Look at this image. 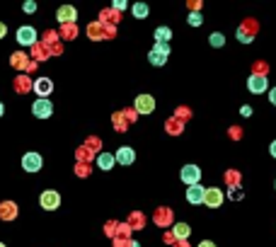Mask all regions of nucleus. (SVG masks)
<instances>
[{
  "mask_svg": "<svg viewBox=\"0 0 276 247\" xmlns=\"http://www.w3.org/2000/svg\"><path fill=\"white\" fill-rule=\"evenodd\" d=\"M170 220H172V211H170V209H160V211L155 213V223H158V225H167Z\"/></svg>",
  "mask_w": 276,
  "mask_h": 247,
  "instance_id": "obj_20",
  "label": "nucleus"
},
{
  "mask_svg": "<svg viewBox=\"0 0 276 247\" xmlns=\"http://www.w3.org/2000/svg\"><path fill=\"white\" fill-rule=\"evenodd\" d=\"M0 216L5 220H10V218H15V206L12 204H5L2 209H0Z\"/></svg>",
  "mask_w": 276,
  "mask_h": 247,
  "instance_id": "obj_24",
  "label": "nucleus"
},
{
  "mask_svg": "<svg viewBox=\"0 0 276 247\" xmlns=\"http://www.w3.org/2000/svg\"><path fill=\"white\" fill-rule=\"evenodd\" d=\"M0 247H5V245H2V243H0Z\"/></svg>",
  "mask_w": 276,
  "mask_h": 247,
  "instance_id": "obj_39",
  "label": "nucleus"
},
{
  "mask_svg": "<svg viewBox=\"0 0 276 247\" xmlns=\"http://www.w3.org/2000/svg\"><path fill=\"white\" fill-rule=\"evenodd\" d=\"M199 247H216V243H211V240H204V243H199Z\"/></svg>",
  "mask_w": 276,
  "mask_h": 247,
  "instance_id": "obj_34",
  "label": "nucleus"
},
{
  "mask_svg": "<svg viewBox=\"0 0 276 247\" xmlns=\"http://www.w3.org/2000/svg\"><path fill=\"white\" fill-rule=\"evenodd\" d=\"M204 196H206V189H204L201 184L187 187V201H189V204H204Z\"/></svg>",
  "mask_w": 276,
  "mask_h": 247,
  "instance_id": "obj_13",
  "label": "nucleus"
},
{
  "mask_svg": "<svg viewBox=\"0 0 276 247\" xmlns=\"http://www.w3.org/2000/svg\"><path fill=\"white\" fill-rule=\"evenodd\" d=\"M177 247H189V245H187V240H179V245Z\"/></svg>",
  "mask_w": 276,
  "mask_h": 247,
  "instance_id": "obj_37",
  "label": "nucleus"
},
{
  "mask_svg": "<svg viewBox=\"0 0 276 247\" xmlns=\"http://www.w3.org/2000/svg\"><path fill=\"white\" fill-rule=\"evenodd\" d=\"M34 10H36V2L34 0H27L25 2V12H34Z\"/></svg>",
  "mask_w": 276,
  "mask_h": 247,
  "instance_id": "obj_29",
  "label": "nucleus"
},
{
  "mask_svg": "<svg viewBox=\"0 0 276 247\" xmlns=\"http://www.w3.org/2000/svg\"><path fill=\"white\" fill-rule=\"evenodd\" d=\"M179 177H182V182L187 187H194V184L201 182V167L199 165H184L182 172H179Z\"/></svg>",
  "mask_w": 276,
  "mask_h": 247,
  "instance_id": "obj_2",
  "label": "nucleus"
},
{
  "mask_svg": "<svg viewBox=\"0 0 276 247\" xmlns=\"http://www.w3.org/2000/svg\"><path fill=\"white\" fill-rule=\"evenodd\" d=\"M208 41H211V46H216V49H218V46L225 44V36H223L221 32H213V34L208 36Z\"/></svg>",
  "mask_w": 276,
  "mask_h": 247,
  "instance_id": "obj_23",
  "label": "nucleus"
},
{
  "mask_svg": "<svg viewBox=\"0 0 276 247\" xmlns=\"http://www.w3.org/2000/svg\"><path fill=\"white\" fill-rule=\"evenodd\" d=\"M5 32H7V29H5V25H0V39L5 36Z\"/></svg>",
  "mask_w": 276,
  "mask_h": 247,
  "instance_id": "obj_36",
  "label": "nucleus"
},
{
  "mask_svg": "<svg viewBox=\"0 0 276 247\" xmlns=\"http://www.w3.org/2000/svg\"><path fill=\"white\" fill-rule=\"evenodd\" d=\"M22 167H25L27 172H39V170L44 167V158H41L39 153H25V158H22Z\"/></svg>",
  "mask_w": 276,
  "mask_h": 247,
  "instance_id": "obj_5",
  "label": "nucleus"
},
{
  "mask_svg": "<svg viewBox=\"0 0 276 247\" xmlns=\"http://www.w3.org/2000/svg\"><path fill=\"white\" fill-rule=\"evenodd\" d=\"M228 136L233 138V141H240V138H242V129H240V126H230V129H228Z\"/></svg>",
  "mask_w": 276,
  "mask_h": 247,
  "instance_id": "obj_26",
  "label": "nucleus"
},
{
  "mask_svg": "<svg viewBox=\"0 0 276 247\" xmlns=\"http://www.w3.org/2000/svg\"><path fill=\"white\" fill-rule=\"evenodd\" d=\"M267 73H269V63H267V61H254V63H252V75L267 78Z\"/></svg>",
  "mask_w": 276,
  "mask_h": 247,
  "instance_id": "obj_16",
  "label": "nucleus"
},
{
  "mask_svg": "<svg viewBox=\"0 0 276 247\" xmlns=\"http://www.w3.org/2000/svg\"><path fill=\"white\" fill-rule=\"evenodd\" d=\"M155 109V100L150 95H138L136 97V111L138 114H150Z\"/></svg>",
  "mask_w": 276,
  "mask_h": 247,
  "instance_id": "obj_11",
  "label": "nucleus"
},
{
  "mask_svg": "<svg viewBox=\"0 0 276 247\" xmlns=\"http://www.w3.org/2000/svg\"><path fill=\"white\" fill-rule=\"evenodd\" d=\"M240 111H242V116H249V114H252V107H249V105H245Z\"/></svg>",
  "mask_w": 276,
  "mask_h": 247,
  "instance_id": "obj_32",
  "label": "nucleus"
},
{
  "mask_svg": "<svg viewBox=\"0 0 276 247\" xmlns=\"http://www.w3.org/2000/svg\"><path fill=\"white\" fill-rule=\"evenodd\" d=\"M238 41H242V44H252L254 39H249V36H245V34H240V32H238Z\"/></svg>",
  "mask_w": 276,
  "mask_h": 247,
  "instance_id": "obj_30",
  "label": "nucleus"
},
{
  "mask_svg": "<svg viewBox=\"0 0 276 247\" xmlns=\"http://www.w3.org/2000/svg\"><path fill=\"white\" fill-rule=\"evenodd\" d=\"M274 187H276V182H274Z\"/></svg>",
  "mask_w": 276,
  "mask_h": 247,
  "instance_id": "obj_40",
  "label": "nucleus"
},
{
  "mask_svg": "<svg viewBox=\"0 0 276 247\" xmlns=\"http://www.w3.org/2000/svg\"><path fill=\"white\" fill-rule=\"evenodd\" d=\"M228 196H230L233 201H240V199L245 196V194H242V187H230V189H228Z\"/></svg>",
  "mask_w": 276,
  "mask_h": 247,
  "instance_id": "obj_25",
  "label": "nucleus"
},
{
  "mask_svg": "<svg viewBox=\"0 0 276 247\" xmlns=\"http://www.w3.org/2000/svg\"><path fill=\"white\" fill-rule=\"evenodd\" d=\"M114 158H116V163H119V165H134V160H136V153H134V148L121 145V148L114 153Z\"/></svg>",
  "mask_w": 276,
  "mask_h": 247,
  "instance_id": "obj_8",
  "label": "nucleus"
},
{
  "mask_svg": "<svg viewBox=\"0 0 276 247\" xmlns=\"http://www.w3.org/2000/svg\"><path fill=\"white\" fill-rule=\"evenodd\" d=\"M269 153H272V158H276V141H272V145H269Z\"/></svg>",
  "mask_w": 276,
  "mask_h": 247,
  "instance_id": "obj_35",
  "label": "nucleus"
},
{
  "mask_svg": "<svg viewBox=\"0 0 276 247\" xmlns=\"http://www.w3.org/2000/svg\"><path fill=\"white\" fill-rule=\"evenodd\" d=\"M167 131H170L172 136H179V134H182V121H179V119H170V121H167Z\"/></svg>",
  "mask_w": 276,
  "mask_h": 247,
  "instance_id": "obj_21",
  "label": "nucleus"
},
{
  "mask_svg": "<svg viewBox=\"0 0 276 247\" xmlns=\"http://www.w3.org/2000/svg\"><path fill=\"white\" fill-rule=\"evenodd\" d=\"M240 182H242V175L238 170H228L225 172V184L228 187H240Z\"/></svg>",
  "mask_w": 276,
  "mask_h": 247,
  "instance_id": "obj_17",
  "label": "nucleus"
},
{
  "mask_svg": "<svg viewBox=\"0 0 276 247\" xmlns=\"http://www.w3.org/2000/svg\"><path fill=\"white\" fill-rule=\"evenodd\" d=\"M116 163V158H114V153H102L100 158H97V167L100 170H111Z\"/></svg>",
  "mask_w": 276,
  "mask_h": 247,
  "instance_id": "obj_15",
  "label": "nucleus"
},
{
  "mask_svg": "<svg viewBox=\"0 0 276 247\" xmlns=\"http://www.w3.org/2000/svg\"><path fill=\"white\" fill-rule=\"evenodd\" d=\"M267 87H269V80H267V78H259V75H249L247 90L252 92V95H262V92H264Z\"/></svg>",
  "mask_w": 276,
  "mask_h": 247,
  "instance_id": "obj_10",
  "label": "nucleus"
},
{
  "mask_svg": "<svg viewBox=\"0 0 276 247\" xmlns=\"http://www.w3.org/2000/svg\"><path fill=\"white\" fill-rule=\"evenodd\" d=\"M114 7H116V10H124V7H126V2H124V0H116V2H114Z\"/></svg>",
  "mask_w": 276,
  "mask_h": 247,
  "instance_id": "obj_33",
  "label": "nucleus"
},
{
  "mask_svg": "<svg viewBox=\"0 0 276 247\" xmlns=\"http://www.w3.org/2000/svg\"><path fill=\"white\" fill-rule=\"evenodd\" d=\"M177 119H179V121L184 124V121L189 119V109H177Z\"/></svg>",
  "mask_w": 276,
  "mask_h": 247,
  "instance_id": "obj_28",
  "label": "nucleus"
},
{
  "mask_svg": "<svg viewBox=\"0 0 276 247\" xmlns=\"http://www.w3.org/2000/svg\"><path fill=\"white\" fill-rule=\"evenodd\" d=\"M58 22L61 25H70V22H75L78 20V12H75V7H70V5H63V7H58Z\"/></svg>",
  "mask_w": 276,
  "mask_h": 247,
  "instance_id": "obj_12",
  "label": "nucleus"
},
{
  "mask_svg": "<svg viewBox=\"0 0 276 247\" xmlns=\"http://www.w3.org/2000/svg\"><path fill=\"white\" fill-rule=\"evenodd\" d=\"M131 12H134V17H145V15H148V5H145V2H136V5L131 7Z\"/></svg>",
  "mask_w": 276,
  "mask_h": 247,
  "instance_id": "obj_22",
  "label": "nucleus"
},
{
  "mask_svg": "<svg viewBox=\"0 0 276 247\" xmlns=\"http://www.w3.org/2000/svg\"><path fill=\"white\" fill-rule=\"evenodd\" d=\"M36 41V29L25 25V27L17 29V44H22V46H32Z\"/></svg>",
  "mask_w": 276,
  "mask_h": 247,
  "instance_id": "obj_6",
  "label": "nucleus"
},
{
  "mask_svg": "<svg viewBox=\"0 0 276 247\" xmlns=\"http://www.w3.org/2000/svg\"><path fill=\"white\" fill-rule=\"evenodd\" d=\"M39 204H41V209H46V211H56V209L61 206V194L54 192V189H46V192H41Z\"/></svg>",
  "mask_w": 276,
  "mask_h": 247,
  "instance_id": "obj_4",
  "label": "nucleus"
},
{
  "mask_svg": "<svg viewBox=\"0 0 276 247\" xmlns=\"http://www.w3.org/2000/svg\"><path fill=\"white\" fill-rule=\"evenodd\" d=\"M189 233H192V230H189V225H187V223H177V225L172 228V235H174L177 240H187V238H189Z\"/></svg>",
  "mask_w": 276,
  "mask_h": 247,
  "instance_id": "obj_18",
  "label": "nucleus"
},
{
  "mask_svg": "<svg viewBox=\"0 0 276 247\" xmlns=\"http://www.w3.org/2000/svg\"><path fill=\"white\" fill-rule=\"evenodd\" d=\"M238 32H240V34H245V36H249V39H254V36L259 34V22H257V20H252V17H247V20H242V22H240Z\"/></svg>",
  "mask_w": 276,
  "mask_h": 247,
  "instance_id": "obj_9",
  "label": "nucleus"
},
{
  "mask_svg": "<svg viewBox=\"0 0 276 247\" xmlns=\"http://www.w3.org/2000/svg\"><path fill=\"white\" fill-rule=\"evenodd\" d=\"M155 39H158V44H167V41L172 39V29L170 27H158L155 29Z\"/></svg>",
  "mask_w": 276,
  "mask_h": 247,
  "instance_id": "obj_19",
  "label": "nucleus"
},
{
  "mask_svg": "<svg viewBox=\"0 0 276 247\" xmlns=\"http://www.w3.org/2000/svg\"><path fill=\"white\" fill-rule=\"evenodd\" d=\"M51 90H54V82L49 80V78H36V82H34V92H36L39 97H49Z\"/></svg>",
  "mask_w": 276,
  "mask_h": 247,
  "instance_id": "obj_14",
  "label": "nucleus"
},
{
  "mask_svg": "<svg viewBox=\"0 0 276 247\" xmlns=\"http://www.w3.org/2000/svg\"><path fill=\"white\" fill-rule=\"evenodd\" d=\"M201 22H204L201 12H189V25H192V27H199Z\"/></svg>",
  "mask_w": 276,
  "mask_h": 247,
  "instance_id": "obj_27",
  "label": "nucleus"
},
{
  "mask_svg": "<svg viewBox=\"0 0 276 247\" xmlns=\"http://www.w3.org/2000/svg\"><path fill=\"white\" fill-rule=\"evenodd\" d=\"M204 204L211 206V209H218L223 204V192L218 187H208V189H206V196H204Z\"/></svg>",
  "mask_w": 276,
  "mask_h": 247,
  "instance_id": "obj_7",
  "label": "nucleus"
},
{
  "mask_svg": "<svg viewBox=\"0 0 276 247\" xmlns=\"http://www.w3.org/2000/svg\"><path fill=\"white\" fill-rule=\"evenodd\" d=\"M32 114H34L36 119H49V116L54 114V105H51V100H49V97H39V100L32 105Z\"/></svg>",
  "mask_w": 276,
  "mask_h": 247,
  "instance_id": "obj_1",
  "label": "nucleus"
},
{
  "mask_svg": "<svg viewBox=\"0 0 276 247\" xmlns=\"http://www.w3.org/2000/svg\"><path fill=\"white\" fill-rule=\"evenodd\" d=\"M2 111H5V107H2V102H0V116H2Z\"/></svg>",
  "mask_w": 276,
  "mask_h": 247,
  "instance_id": "obj_38",
  "label": "nucleus"
},
{
  "mask_svg": "<svg viewBox=\"0 0 276 247\" xmlns=\"http://www.w3.org/2000/svg\"><path fill=\"white\" fill-rule=\"evenodd\" d=\"M269 102H272V105H276V87H272V90H269Z\"/></svg>",
  "mask_w": 276,
  "mask_h": 247,
  "instance_id": "obj_31",
  "label": "nucleus"
},
{
  "mask_svg": "<svg viewBox=\"0 0 276 247\" xmlns=\"http://www.w3.org/2000/svg\"><path fill=\"white\" fill-rule=\"evenodd\" d=\"M167 56H170V46H167V44H155V46L150 49V54H148V61H150L153 66H165Z\"/></svg>",
  "mask_w": 276,
  "mask_h": 247,
  "instance_id": "obj_3",
  "label": "nucleus"
}]
</instances>
